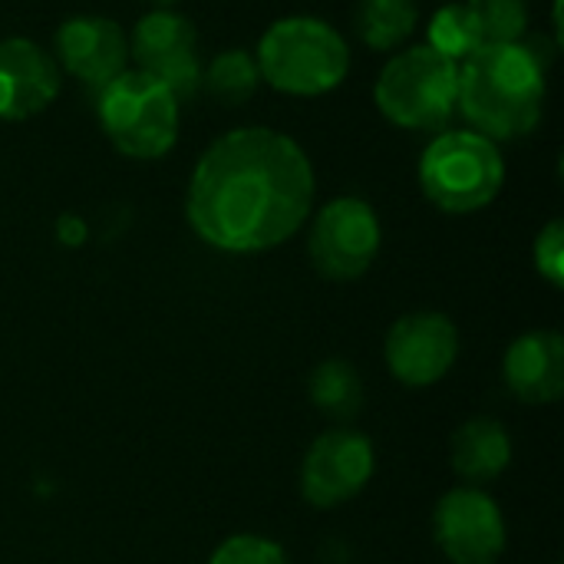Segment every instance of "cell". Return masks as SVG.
I'll return each instance as SVG.
<instances>
[{
    "label": "cell",
    "mask_w": 564,
    "mask_h": 564,
    "mask_svg": "<svg viewBox=\"0 0 564 564\" xmlns=\"http://www.w3.org/2000/svg\"><path fill=\"white\" fill-rule=\"evenodd\" d=\"M83 235H86V228H83V221H79V218H73V215L59 218V238H63L66 245H79V241H83Z\"/></svg>",
    "instance_id": "obj_23"
},
{
    "label": "cell",
    "mask_w": 564,
    "mask_h": 564,
    "mask_svg": "<svg viewBox=\"0 0 564 564\" xmlns=\"http://www.w3.org/2000/svg\"><path fill=\"white\" fill-rule=\"evenodd\" d=\"M479 46L519 43L529 30V0H466Z\"/></svg>",
    "instance_id": "obj_19"
},
{
    "label": "cell",
    "mask_w": 564,
    "mask_h": 564,
    "mask_svg": "<svg viewBox=\"0 0 564 564\" xmlns=\"http://www.w3.org/2000/svg\"><path fill=\"white\" fill-rule=\"evenodd\" d=\"M373 102L387 122L410 132L446 129L459 109V63L420 43L387 59L373 83Z\"/></svg>",
    "instance_id": "obj_4"
},
{
    "label": "cell",
    "mask_w": 564,
    "mask_h": 564,
    "mask_svg": "<svg viewBox=\"0 0 564 564\" xmlns=\"http://www.w3.org/2000/svg\"><path fill=\"white\" fill-rule=\"evenodd\" d=\"M261 86V73L254 63V53L231 46L221 50L205 69H202V89L221 102V106H245Z\"/></svg>",
    "instance_id": "obj_17"
},
{
    "label": "cell",
    "mask_w": 564,
    "mask_h": 564,
    "mask_svg": "<svg viewBox=\"0 0 564 564\" xmlns=\"http://www.w3.org/2000/svg\"><path fill=\"white\" fill-rule=\"evenodd\" d=\"M453 469L473 482V486H482V482H492L496 476H502L512 463V440L506 433V426L499 420H489V416H476L469 420L466 426L456 430L453 436Z\"/></svg>",
    "instance_id": "obj_15"
},
{
    "label": "cell",
    "mask_w": 564,
    "mask_h": 564,
    "mask_svg": "<svg viewBox=\"0 0 564 564\" xmlns=\"http://www.w3.org/2000/svg\"><path fill=\"white\" fill-rule=\"evenodd\" d=\"M502 185L506 159L499 142L473 129H446L423 149L420 188L426 202L446 215H473L489 208Z\"/></svg>",
    "instance_id": "obj_5"
},
{
    "label": "cell",
    "mask_w": 564,
    "mask_h": 564,
    "mask_svg": "<svg viewBox=\"0 0 564 564\" xmlns=\"http://www.w3.org/2000/svg\"><path fill=\"white\" fill-rule=\"evenodd\" d=\"M433 535L453 564H496L506 552V519L476 486L446 492L433 512Z\"/></svg>",
    "instance_id": "obj_10"
},
{
    "label": "cell",
    "mask_w": 564,
    "mask_h": 564,
    "mask_svg": "<svg viewBox=\"0 0 564 564\" xmlns=\"http://www.w3.org/2000/svg\"><path fill=\"white\" fill-rule=\"evenodd\" d=\"M549 99V66L529 46L489 43L459 63V109L473 132L516 142L539 129Z\"/></svg>",
    "instance_id": "obj_2"
},
{
    "label": "cell",
    "mask_w": 564,
    "mask_h": 564,
    "mask_svg": "<svg viewBox=\"0 0 564 564\" xmlns=\"http://www.w3.org/2000/svg\"><path fill=\"white\" fill-rule=\"evenodd\" d=\"M311 403L327 420H354L364 410V380L347 360H324L311 373Z\"/></svg>",
    "instance_id": "obj_18"
},
{
    "label": "cell",
    "mask_w": 564,
    "mask_h": 564,
    "mask_svg": "<svg viewBox=\"0 0 564 564\" xmlns=\"http://www.w3.org/2000/svg\"><path fill=\"white\" fill-rule=\"evenodd\" d=\"M377 466L373 443L357 430L317 436L301 463V496L314 509H334L364 492Z\"/></svg>",
    "instance_id": "obj_9"
},
{
    "label": "cell",
    "mask_w": 564,
    "mask_h": 564,
    "mask_svg": "<svg viewBox=\"0 0 564 564\" xmlns=\"http://www.w3.org/2000/svg\"><path fill=\"white\" fill-rule=\"evenodd\" d=\"M535 268L552 284L564 288V221H549L535 238Z\"/></svg>",
    "instance_id": "obj_22"
},
{
    "label": "cell",
    "mask_w": 564,
    "mask_h": 564,
    "mask_svg": "<svg viewBox=\"0 0 564 564\" xmlns=\"http://www.w3.org/2000/svg\"><path fill=\"white\" fill-rule=\"evenodd\" d=\"M99 126L126 159L152 162L175 149L182 102L145 69H126L99 89Z\"/></svg>",
    "instance_id": "obj_6"
},
{
    "label": "cell",
    "mask_w": 564,
    "mask_h": 564,
    "mask_svg": "<svg viewBox=\"0 0 564 564\" xmlns=\"http://www.w3.org/2000/svg\"><path fill=\"white\" fill-rule=\"evenodd\" d=\"M314 165L301 142L268 126L218 135L192 169L185 218L228 254H258L291 241L314 208Z\"/></svg>",
    "instance_id": "obj_1"
},
{
    "label": "cell",
    "mask_w": 564,
    "mask_h": 564,
    "mask_svg": "<svg viewBox=\"0 0 564 564\" xmlns=\"http://www.w3.org/2000/svg\"><path fill=\"white\" fill-rule=\"evenodd\" d=\"M208 564H291L284 549L264 535H231L225 539Z\"/></svg>",
    "instance_id": "obj_21"
},
{
    "label": "cell",
    "mask_w": 564,
    "mask_h": 564,
    "mask_svg": "<svg viewBox=\"0 0 564 564\" xmlns=\"http://www.w3.org/2000/svg\"><path fill=\"white\" fill-rule=\"evenodd\" d=\"M53 59L76 83L102 89L129 69V33L102 13H73L53 33Z\"/></svg>",
    "instance_id": "obj_12"
},
{
    "label": "cell",
    "mask_w": 564,
    "mask_h": 564,
    "mask_svg": "<svg viewBox=\"0 0 564 564\" xmlns=\"http://www.w3.org/2000/svg\"><path fill=\"white\" fill-rule=\"evenodd\" d=\"M380 241L383 228L373 205L357 195H340L317 212L307 251L317 274L327 281H357L377 261Z\"/></svg>",
    "instance_id": "obj_7"
},
{
    "label": "cell",
    "mask_w": 564,
    "mask_h": 564,
    "mask_svg": "<svg viewBox=\"0 0 564 564\" xmlns=\"http://www.w3.org/2000/svg\"><path fill=\"white\" fill-rule=\"evenodd\" d=\"M142 3H149L152 10H172V7H175L178 0H142Z\"/></svg>",
    "instance_id": "obj_24"
},
{
    "label": "cell",
    "mask_w": 564,
    "mask_h": 564,
    "mask_svg": "<svg viewBox=\"0 0 564 564\" xmlns=\"http://www.w3.org/2000/svg\"><path fill=\"white\" fill-rule=\"evenodd\" d=\"M261 83L284 96H327L350 73V46L337 26L321 17L294 13L274 20L254 50Z\"/></svg>",
    "instance_id": "obj_3"
},
{
    "label": "cell",
    "mask_w": 564,
    "mask_h": 564,
    "mask_svg": "<svg viewBox=\"0 0 564 564\" xmlns=\"http://www.w3.org/2000/svg\"><path fill=\"white\" fill-rule=\"evenodd\" d=\"M426 40H430L426 46H433L436 53H443L453 63H463L469 53L479 50V36H476V26L469 20L466 3H446V7H440L430 17Z\"/></svg>",
    "instance_id": "obj_20"
},
{
    "label": "cell",
    "mask_w": 564,
    "mask_h": 564,
    "mask_svg": "<svg viewBox=\"0 0 564 564\" xmlns=\"http://www.w3.org/2000/svg\"><path fill=\"white\" fill-rule=\"evenodd\" d=\"M420 23L416 0H357L354 33L373 53H397Z\"/></svg>",
    "instance_id": "obj_16"
},
{
    "label": "cell",
    "mask_w": 564,
    "mask_h": 564,
    "mask_svg": "<svg viewBox=\"0 0 564 564\" xmlns=\"http://www.w3.org/2000/svg\"><path fill=\"white\" fill-rule=\"evenodd\" d=\"M63 69L53 53L26 36L0 40V122H23L59 96Z\"/></svg>",
    "instance_id": "obj_13"
},
{
    "label": "cell",
    "mask_w": 564,
    "mask_h": 564,
    "mask_svg": "<svg viewBox=\"0 0 564 564\" xmlns=\"http://www.w3.org/2000/svg\"><path fill=\"white\" fill-rule=\"evenodd\" d=\"M387 367L403 387L440 383L459 357V330L446 314H403L387 334Z\"/></svg>",
    "instance_id": "obj_11"
},
{
    "label": "cell",
    "mask_w": 564,
    "mask_h": 564,
    "mask_svg": "<svg viewBox=\"0 0 564 564\" xmlns=\"http://www.w3.org/2000/svg\"><path fill=\"white\" fill-rule=\"evenodd\" d=\"M129 63L152 73L178 102L202 93V59L195 23L175 10H149L129 33Z\"/></svg>",
    "instance_id": "obj_8"
},
{
    "label": "cell",
    "mask_w": 564,
    "mask_h": 564,
    "mask_svg": "<svg viewBox=\"0 0 564 564\" xmlns=\"http://www.w3.org/2000/svg\"><path fill=\"white\" fill-rule=\"evenodd\" d=\"M502 380L529 406H549L564 397V340L558 330L522 334L502 360Z\"/></svg>",
    "instance_id": "obj_14"
}]
</instances>
